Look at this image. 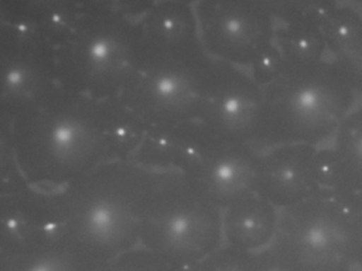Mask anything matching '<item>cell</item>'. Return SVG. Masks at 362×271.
Returning <instances> with one entry per match:
<instances>
[{"label":"cell","instance_id":"1","mask_svg":"<svg viewBox=\"0 0 362 271\" xmlns=\"http://www.w3.org/2000/svg\"><path fill=\"white\" fill-rule=\"evenodd\" d=\"M147 132L119 98L98 100L62 88L13 122H1L27 182L52 185L124 161Z\"/></svg>","mask_w":362,"mask_h":271},{"label":"cell","instance_id":"2","mask_svg":"<svg viewBox=\"0 0 362 271\" xmlns=\"http://www.w3.org/2000/svg\"><path fill=\"white\" fill-rule=\"evenodd\" d=\"M257 146H315L334 137L358 95L328 56L264 86Z\"/></svg>","mask_w":362,"mask_h":271},{"label":"cell","instance_id":"3","mask_svg":"<svg viewBox=\"0 0 362 271\" xmlns=\"http://www.w3.org/2000/svg\"><path fill=\"white\" fill-rule=\"evenodd\" d=\"M141 23L122 1H84L73 30L57 48L59 86L98 100L119 98L141 43Z\"/></svg>","mask_w":362,"mask_h":271},{"label":"cell","instance_id":"4","mask_svg":"<svg viewBox=\"0 0 362 271\" xmlns=\"http://www.w3.org/2000/svg\"><path fill=\"white\" fill-rule=\"evenodd\" d=\"M213 59L201 38L162 42L141 33L120 101L141 120L148 132L194 122Z\"/></svg>","mask_w":362,"mask_h":271},{"label":"cell","instance_id":"5","mask_svg":"<svg viewBox=\"0 0 362 271\" xmlns=\"http://www.w3.org/2000/svg\"><path fill=\"white\" fill-rule=\"evenodd\" d=\"M150 169L107 163L67 184L60 194L69 238L95 249H118L141 231Z\"/></svg>","mask_w":362,"mask_h":271},{"label":"cell","instance_id":"6","mask_svg":"<svg viewBox=\"0 0 362 271\" xmlns=\"http://www.w3.org/2000/svg\"><path fill=\"white\" fill-rule=\"evenodd\" d=\"M139 232L148 246L160 251L203 256L220 245L223 218L183 173L150 169Z\"/></svg>","mask_w":362,"mask_h":271},{"label":"cell","instance_id":"7","mask_svg":"<svg viewBox=\"0 0 362 271\" xmlns=\"http://www.w3.org/2000/svg\"><path fill=\"white\" fill-rule=\"evenodd\" d=\"M271 249L288 271H355L353 218L329 196L279 209Z\"/></svg>","mask_w":362,"mask_h":271},{"label":"cell","instance_id":"8","mask_svg":"<svg viewBox=\"0 0 362 271\" xmlns=\"http://www.w3.org/2000/svg\"><path fill=\"white\" fill-rule=\"evenodd\" d=\"M59 88L57 48L37 33L1 23V122H13Z\"/></svg>","mask_w":362,"mask_h":271},{"label":"cell","instance_id":"9","mask_svg":"<svg viewBox=\"0 0 362 271\" xmlns=\"http://www.w3.org/2000/svg\"><path fill=\"white\" fill-rule=\"evenodd\" d=\"M201 41L209 54L236 67H251L273 43L272 0H209L197 9Z\"/></svg>","mask_w":362,"mask_h":271},{"label":"cell","instance_id":"10","mask_svg":"<svg viewBox=\"0 0 362 271\" xmlns=\"http://www.w3.org/2000/svg\"><path fill=\"white\" fill-rule=\"evenodd\" d=\"M264 88L236 65L214 58L197 120L222 139L257 146Z\"/></svg>","mask_w":362,"mask_h":271},{"label":"cell","instance_id":"11","mask_svg":"<svg viewBox=\"0 0 362 271\" xmlns=\"http://www.w3.org/2000/svg\"><path fill=\"white\" fill-rule=\"evenodd\" d=\"M315 146H275L262 151L256 167L253 192L284 209L323 194Z\"/></svg>","mask_w":362,"mask_h":271},{"label":"cell","instance_id":"12","mask_svg":"<svg viewBox=\"0 0 362 271\" xmlns=\"http://www.w3.org/2000/svg\"><path fill=\"white\" fill-rule=\"evenodd\" d=\"M275 31L273 45L281 59L284 73L319 62L327 57L317 1H273Z\"/></svg>","mask_w":362,"mask_h":271},{"label":"cell","instance_id":"13","mask_svg":"<svg viewBox=\"0 0 362 271\" xmlns=\"http://www.w3.org/2000/svg\"><path fill=\"white\" fill-rule=\"evenodd\" d=\"M327 56L362 95V12L355 1H317Z\"/></svg>","mask_w":362,"mask_h":271},{"label":"cell","instance_id":"14","mask_svg":"<svg viewBox=\"0 0 362 271\" xmlns=\"http://www.w3.org/2000/svg\"><path fill=\"white\" fill-rule=\"evenodd\" d=\"M84 1L1 0L4 24L31 31L58 48L69 37L83 11Z\"/></svg>","mask_w":362,"mask_h":271},{"label":"cell","instance_id":"15","mask_svg":"<svg viewBox=\"0 0 362 271\" xmlns=\"http://www.w3.org/2000/svg\"><path fill=\"white\" fill-rule=\"evenodd\" d=\"M279 209L251 194L226 209L223 233L228 246L245 252L262 251L274 238Z\"/></svg>","mask_w":362,"mask_h":271},{"label":"cell","instance_id":"16","mask_svg":"<svg viewBox=\"0 0 362 271\" xmlns=\"http://www.w3.org/2000/svg\"><path fill=\"white\" fill-rule=\"evenodd\" d=\"M337 179L329 197L349 209L362 198V105L343 120L334 137Z\"/></svg>","mask_w":362,"mask_h":271},{"label":"cell","instance_id":"17","mask_svg":"<svg viewBox=\"0 0 362 271\" xmlns=\"http://www.w3.org/2000/svg\"><path fill=\"white\" fill-rule=\"evenodd\" d=\"M141 33L150 40L184 42L198 39V18L189 3L158 1L139 21Z\"/></svg>","mask_w":362,"mask_h":271},{"label":"cell","instance_id":"18","mask_svg":"<svg viewBox=\"0 0 362 271\" xmlns=\"http://www.w3.org/2000/svg\"><path fill=\"white\" fill-rule=\"evenodd\" d=\"M203 271H255V253L226 246L211 253Z\"/></svg>","mask_w":362,"mask_h":271},{"label":"cell","instance_id":"19","mask_svg":"<svg viewBox=\"0 0 362 271\" xmlns=\"http://www.w3.org/2000/svg\"><path fill=\"white\" fill-rule=\"evenodd\" d=\"M353 218L354 253L356 266L362 271V198L349 207Z\"/></svg>","mask_w":362,"mask_h":271},{"label":"cell","instance_id":"20","mask_svg":"<svg viewBox=\"0 0 362 271\" xmlns=\"http://www.w3.org/2000/svg\"><path fill=\"white\" fill-rule=\"evenodd\" d=\"M255 271H288V269L269 246L262 251L255 252Z\"/></svg>","mask_w":362,"mask_h":271},{"label":"cell","instance_id":"21","mask_svg":"<svg viewBox=\"0 0 362 271\" xmlns=\"http://www.w3.org/2000/svg\"><path fill=\"white\" fill-rule=\"evenodd\" d=\"M52 260H43L37 262L35 266L31 267L28 271H59L54 264H50Z\"/></svg>","mask_w":362,"mask_h":271},{"label":"cell","instance_id":"22","mask_svg":"<svg viewBox=\"0 0 362 271\" xmlns=\"http://www.w3.org/2000/svg\"><path fill=\"white\" fill-rule=\"evenodd\" d=\"M356 5L358 6V8H359L360 10H361L362 12V1H355Z\"/></svg>","mask_w":362,"mask_h":271}]
</instances>
